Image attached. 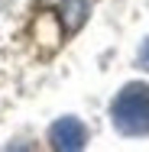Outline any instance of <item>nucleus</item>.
<instances>
[{"label":"nucleus","instance_id":"obj_1","mask_svg":"<svg viewBox=\"0 0 149 152\" xmlns=\"http://www.w3.org/2000/svg\"><path fill=\"white\" fill-rule=\"evenodd\" d=\"M110 120L123 136H149V84H126L110 104Z\"/></svg>","mask_w":149,"mask_h":152},{"label":"nucleus","instance_id":"obj_2","mask_svg":"<svg viewBox=\"0 0 149 152\" xmlns=\"http://www.w3.org/2000/svg\"><path fill=\"white\" fill-rule=\"evenodd\" d=\"M49 142H52V149L78 152V149H84V142H88V129H84V123L78 117H62L49 129Z\"/></svg>","mask_w":149,"mask_h":152},{"label":"nucleus","instance_id":"obj_3","mask_svg":"<svg viewBox=\"0 0 149 152\" xmlns=\"http://www.w3.org/2000/svg\"><path fill=\"white\" fill-rule=\"evenodd\" d=\"M59 3V16H62V26L68 32L81 29V23L88 20V10L94 0H55Z\"/></svg>","mask_w":149,"mask_h":152},{"label":"nucleus","instance_id":"obj_4","mask_svg":"<svg viewBox=\"0 0 149 152\" xmlns=\"http://www.w3.org/2000/svg\"><path fill=\"white\" fill-rule=\"evenodd\" d=\"M139 65H143V68L149 71V39L143 42V49H139Z\"/></svg>","mask_w":149,"mask_h":152}]
</instances>
